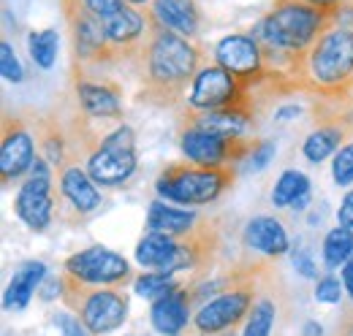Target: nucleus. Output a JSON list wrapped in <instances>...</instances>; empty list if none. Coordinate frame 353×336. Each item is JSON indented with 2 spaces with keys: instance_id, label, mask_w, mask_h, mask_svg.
Segmentation results:
<instances>
[{
  "instance_id": "36",
  "label": "nucleus",
  "mask_w": 353,
  "mask_h": 336,
  "mask_svg": "<svg viewBox=\"0 0 353 336\" xmlns=\"http://www.w3.org/2000/svg\"><path fill=\"white\" fill-rule=\"evenodd\" d=\"M79 3L88 8L90 14H95V17L103 22V19H106V17H112V14H114L125 0H79Z\"/></svg>"
},
{
  "instance_id": "9",
  "label": "nucleus",
  "mask_w": 353,
  "mask_h": 336,
  "mask_svg": "<svg viewBox=\"0 0 353 336\" xmlns=\"http://www.w3.org/2000/svg\"><path fill=\"white\" fill-rule=\"evenodd\" d=\"M179 127H201L207 133H215V136L231 138V141H236V138H253V130H256L253 92H248L234 106L215 109V112H190V109H185L179 114Z\"/></svg>"
},
{
  "instance_id": "34",
  "label": "nucleus",
  "mask_w": 353,
  "mask_h": 336,
  "mask_svg": "<svg viewBox=\"0 0 353 336\" xmlns=\"http://www.w3.org/2000/svg\"><path fill=\"white\" fill-rule=\"evenodd\" d=\"M52 323L60 331V336H92L85 328V323L77 315H71V312H54L52 315Z\"/></svg>"
},
{
  "instance_id": "39",
  "label": "nucleus",
  "mask_w": 353,
  "mask_h": 336,
  "mask_svg": "<svg viewBox=\"0 0 353 336\" xmlns=\"http://www.w3.org/2000/svg\"><path fill=\"white\" fill-rule=\"evenodd\" d=\"M299 114H302V109H299L296 103H288V106H280V109L274 112V120L288 123V120H294V117H299Z\"/></svg>"
},
{
  "instance_id": "10",
  "label": "nucleus",
  "mask_w": 353,
  "mask_h": 336,
  "mask_svg": "<svg viewBox=\"0 0 353 336\" xmlns=\"http://www.w3.org/2000/svg\"><path fill=\"white\" fill-rule=\"evenodd\" d=\"M250 90H245L223 65H218L215 60H210V63H204L199 68L185 103H188L190 112H215V109L234 106Z\"/></svg>"
},
{
  "instance_id": "37",
  "label": "nucleus",
  "mask_w": 353,
  "mask_h": 336,
  "mask_svg": "<svg viewBox=\"0 0 353 336\" xmlns=\"http://www.w3.org/2000/svg\"><path fill=\"white\" fill-rule=\"evenodd\" d=\"M39 295L44 301H52V298H60L63 295V277H54V274H46V280L39 288Z\"/></svg>"
},
{
  "instance_id": "19",
  "label": "nucleus",
  "mask_w": 353,
  "mask_h": 336,
  "mask_svg": "<svg viewBox=\"0 0 353 336\" xmlns=\"http://www.w3.org/2000/svg\"><path fill=\"white\" fill-rule=\"evenodd\" d=\"M190 293H188V285L176 288L172 293L161 295L152 301V309H150V323L158 334L163 336H179L188 323H190Z\"/></svg>"
},
{
  "instance_id": "24",
  "label": "nucleus",
  "mask_w": 353,
  "mask_h": 336,
  "mask_svg": "<svg viewBox=\"0 0 353 336\" xmlns=\"http://www.w3.org/2000/svg\"><path fill=\"white\" fill-rule=\"evenodd\" d=\"M14 211L17 217L36 233L46 231L54 220V211H57V201L52 193H30V190H22L17 193L14 198Z\"/></svg>"
},
{
  "instance_id": "21",
  "label": "nucleus",
  "mask_w": 353,
  "mask_h": 336,
  "mask_svg": "<svg viewBox=\"0 0 353 336\" xmlns=\"http://www.w3.org/2000/svg\"><path fill=\"white\" fill-rule=\"evenodd\" d=\"M199 214L193 209H176L169 201H152L147 211V233H163V236H185L199 225Z\"/></svg>"
},
{
  "instance_id": "17",
  "label": "nucleus",
  "mask_w": 353,
  "mask_h": 336,
  "mask_svg": "<svg viewBox=\"0 0 353 336\" xmlns=\"http://www.w3.org/2000/svg\"><path fill=\"white\" fill-rule=\"evenodd\" d=\"M150 25L172 30L182 39H196L201 33V8L196 0H152L150 8Z\"/></svg>"
},
{
  "instance_id": "33",
  "label": "nucleus",
  "mask_w": 353,
  "mask_h": 336,
  "mask_svg": "<svg viewBox=\"0 0 353 336\" xmlns=\"http://www.w3.org/2000/svg\"><path fill=\"white\" fill-rule=\"evenodd\" d=\"M343 293H345V285H343V280H337L334 274H326V277H321V280L315 282V298H318L321 304H340Z\"/></svg>"
},
{
  "instance_id": "8",
  "label": "nucleus",
  "mask_w": 353,
  "mask_h": 336,
  "mask_svg": "<svg viewBox=\"0 0 353 336\" xmlns=\"http://www.w3.org/2000/svg\"><path fill=\"white\" fill-rule=\"evenodd\" d=\"M215 63L223 65L245 90L253 92V87L269 84V71L264 63L261 43L253 33H231L215 43Z\"/></svg>"
},
{
  "instance_id": "43",
  "label": "nucleus",
  "mask_w": 353,
  "mask_h": 336,
  "mask_svg": "<svg viewBox=\"0 0 353 336\" xmlns=\"http://www.w3.org/2000/svg\"><path fill=\"white\" fill-rule=\"evenodd\" d=\"M210 336H234V331H223V334H210Z\"/></svg>"
},
{
  "instance_id": "5",
  "label": "nucleus",
  "mask_w": 353,
  "mask_h": 336,
  "mask_svg": "<svg viewBox=\"0 0 353 336\" xmlns=\"http://www.w3.org/2000/svg\"><path fill=\"white\" fill-rule=\"evenodd\" d=\"M63 277V304L74 309V315L85 323L92 336H103L117 331L125 317H128V295L120 288H98V285H85L74 280L71 274Z\"/></svg>"
},
{
  "instance_id": "35",
  "label": "nucleus",
  "mask_w": 353,
  "mask_h": 336,
  "mask_svg": "<svg viewBox=\"0 0 353 336\" xmlns=\"http://www.w3.org/2000/svg\"><path fill=\"white\" fill-rule=\"evenodd\" d=\"M291 260H294V269H296L302 277L318 280V266H315V260H312V252L305 250L302 244H296V247L291 250Z\"/></svg>"
},
{
  "instance_id": "23",
  "label": "nucleus",
  "mask_w": 353,
  "mask_h": 336,
  "mask_svg": "<svg viewBox=\"0 0 353 336\" xmlns=\"http://www.w3.org/2000/svg\"><path fill=\"white\" fill-rule=\"evenodd\" d=\"M272 207L277 209H294V211H305L312 201V185H310V176L296 171V168H288L277 176L274 187H272Z\"/></svg>"
},
{
  "instance_id": "3",
  "label": "nucleus",
  "mask_w": 353,
  "mask_h": 336,
  "mask_svg": "<svg viewBox=\"0 0 353 336\" xmlns=\"http://www.w3.org/2000/svg\"><path fill=\"white\" fill-rule=\"evenodd\" d=\"M269 271V263H239L236 266V282L223 291L221 295L204 301L199 306V312L193 315V331L196 336L223 334V331H234L242 317L250 315L256 298H259V277Z\"/></svg>"
},
{
  "instance_id": "42",
  "label": "nucleus",
  "mask_w": 353,
  "mask_h": 336,
  "mask_svg": "<svg viewBox=\"0 0 353 336\" xmlns=\"http://www.w3.org/2000/svg\"><path fill=\"white\" fill-rule=\"evenodd\" d=\"M128 6H136V8H150V3L152 0H125Z\"/></svg>"
},
{
  "instance_id": "25",
  "label": "nucleus",
  "mask_w": 353,
  "mask_h": 336,
  "mask_svg": "<svg viewBox=\"0 0 353 336\" xmlns=\"http://www.w3.org/2000/svg\"><path fill=\"white\" fill-rule=\"evenodd\" d=\"M323 263L326 269H343L348 260L353 258V231L351 228H332L326 236H323Z\"/></svg>"
},
{
  "instance_id": "1",
  "label": "nucleus",
  "mask_w": 353,
  "mask_h": 336,
  "mask_svg": "<svg viewBox=\"0 0 353 336\" xmlns=\"http://www.w3.org/2000/svg\"><path fill=\"white\" fill-rule=\"evenodd\" d=\"M139 60V103L155 109H176L188 101L190 84L207 63L201 46L172 30L150 25V39Z\"/></svg>"
},
{
  "instance_id": "31",
  "label": "nucleus",
  "mask_w": 353,
  "mask_h": 336,
  "mask_svg": "<svg viewBox=\"0 0 353 336\" xmlns=\"http://www.w3.org/2000/svg\"><path fill=\"white\" fill-rule=\"evenodd\" d=\"M274 152H277V144H274L272 138H259V144L253 147V152H250L248 160H245V171H253V174L264 171V168L272 163Z\"/></svg>"
},
{
  "instance_id": "13",
  "label": "nucleus",
  "mask_w": 353,
  "mask_h": 336,
  "mask_svg": "<svg viewBox=\"0 0 353 336\" xmlns=\"http://www.w3.org/2000/svg\"><path fill=\"white\" fill-rule=\"evenodd\" d=\"M74 95L82 109V114L95 123H109L123 117V87L106 76L95 79L92 71L74 68Z\"/></svg>"
},
{
  "instance_id": "12",
  "label": "nucleus",
  "mask_w": 353,
  "mask_h": 336,
  "mask_svg": "<svg viewBox=\"0 0 353 336\" xmlns=\"http://www.w3.org/2000/svg\"><path fill=\"white\" fill-rule=\"evenodd\" d=\"M36 138L22 117L6 114L3 117V136H0V174L3 185L11 187L14 182L25 179L36 163Z\"/></svg>"
},
{
  "instance_id": "26",
  "label": "nucleus",
  "mask_w": 353,
  "mask_h": 336,
  "mask_svg": "<svg viewBox=\"0 0 353 336\" xmlns=\"http://www.w3.org/2000/svg\"><path fill=\"white\" fill-rule=\"evenodd\" d=\"M57 49H60V36L57 30L46 28V30H33L28 36V52H30V60L33 65H39L41 71H49L54 63H57Z\"/></svg>"
},
{
  "instance_id": "27",
  "label": "nucleus",
  "mask_w": 353,
  "mask_h": 336,
  "mask_svg": "<svg viewBox=\"0 0 353 336\" xmlns=\"http://www.w3.org/2000/svg\"><path fill=\"white\" fill-rule=\"evenodd\" d=\"M274 317H277L274 298L259 293L250 315H248V326H245V334L242 336H269L272 334V326H274Z\"/></svg>"
},
{
  "instance_id": "29",
  "label": "nucleus",
  "mask_w": 353,
  "mask_h": 336,
  "mask_svg": "<svg viewBox=\"0 0 353 336\" xmlns=\"http://www.w3.org/2000/svg\"><path fill=\"white\" fill-rule=\"evenodd\" d=\"M332 179H334L337 187H351L353 185V141H345V147L334 155Z\"/></svg>"
},
{
  "instance_id": "7",
  "label": "nucleus",
  "mask_w": 353,
  "mask_h": 336,
  "mask_svg": "<svg viewBox=\"0 0 353 336\" xmlns=\"http://www.w3.org/2000/svg\"><path fill=\"white\" fill-rule=\"evenodd\" d=\"M179 149L193 166H236L245 163L259 138H223L201 127H179Z\"/></svg>"
},
{
  "instance_id": "41",
  "label": "nucleus",
  "mask_w": 353,
  "mask_h": 336,
  "mask_svg": "<svg viewBox=\"0 0 353 336\" xmlns=\"http://www.w3.org/2000/svg\"><path fill=\"white\" fill-rule=\"evenodd\" d=\"M302 336H323V328H321V323H315V320H307V323H305V328H302Z\"/></svg>"
},
{
  "instance_id": "2",
  "label": "nucleus",
  "mask_w": 353,
  "mask_h": 336,
  "mask_svg": "<svg viewBox=\"0 0 353 336\" xmlns=\"http://www.w3.org/2000/svg\"><path fill=\"white\" fill-rule=\"evenodd\" d=\"M305 92L318 101H348L353 95V28L337 25L296 60L288 95Z\"/></svg>"
},
{
  "instance_id": "28",
  "label": "nucleus",
  "mask_w": 353,
  "mask_h": 336,
  "mask_svg": "<svg viewBox=\"0 0 353 336\" xmlns=\"http://www.w3.org/2000/svg\"><path fill=\"white\" fill-rule=\"evenodd\" d=\"M182 285H188V282H179L176 274H163V271H144L133 282L136 293L141 295V298H152V301L161 298V295L172 293L176 288H182Z\"/></svg>"
},
{
  "instance_id": "4",
  "label": "nucleus",
  "mask_w": 353,
  "mask_h": 336,
  "mask_svg": "<svg viewBox=\"0 0 353 336\" xmlns=\"http://www.w3.org/2000/svg\"><path fill=\"white\" fill-rule=\"evenodd\" d=\"M236 166H193L172 163L155 179V193L161 201L179 207H207L218 201L234 185Z\"/></svg>"
},
{
  "instance_id": "11",
  "label": "nucleus",
  "mask_w": 353,
  "mask_h": 336,
  "mask_svg": "<svg viewBox=\"0 0 353 336\" xmlns=\"http://www.w3.org/2000/svg\"><path fill=\"white\" fill-rule=\"evenodd\" d=\"M65 274L85 285L120 288L131 280V266L123 255L112 252L109 247H88L65 260Z\"/></svg>"
},
{
  "instance_id": "16",
  "label": "nucleus",
  "mask_w": 353,
  "mask_h": 336,
  "mask_svg": "<svg viewBox=\"0 0 353 336\" xmlns=\"http://www.w3.org/2000/svg\"><path fill=\"white\" fill-rule=\"evenodd\" d=\"M57 187H60V198H54L57 214L60 209H71L74 220H82L101 207V193L88 174V168L79 163H71L63 171H57Z\"/></svg>"
},
{
  "instance_id": "32",
  "label": "nucleus",
  "mask_w": 353,
  "mask_h": 336,
  "mask_svg": "<svg viewBox=\"0 0 353 336\" xmlns=\"http://www.w3.org/2000/svg\"><path fill=\"white\" fill-rule=\"evenodd\" d=\"M310 6H318L321 11L337 17L340 25L345 28H353V0H305Z\"/></svg>"
},
{
  "instance_id": "18",
  "label": "nucleus",
  "mask_w": 353,
  "mask_h": 336,
  "mask_svg": "<svg viewBox=\"0 0 353 336\" xmlns=\"http://www.w3.org/2000/svg\"><path fill=\"white\" fill-rule=\"evenodd\" d=\"M242 242L248 250L261 252L266 260H277L291 250V239H288L285 225L272 214H259V217L248 220L242 228Z\"/></svg>"
},
{
  "instance_id": "40",
  "label": "nucleus",
  "mask_w": 353,
  "mask_h": 336,
  "mask_svg": "<svg viewBox=\"0 0 353 336\" xmlns=\"http://www.w3.org/2000/svg\"><path fill=\"white\" fill-rule=\"evenodd\" d=\"M340 280H343V285H345V293L353 298V258L343 266V271H340Z\"/></svg>"
},
{
  "instance_id": "14",
  "label": "nucleus",
  "mask_w": 353,
  "mask_h": 336,
  "mask_svg": "<svg viewBox=\"0 0 353 336\" xmlns=\"http://www.w3.org/2000/svg\"><path fill=\"white\" fill-rule=\"evenodd\" d=\"M103 33L114 54L120 57V63L128 57H139L150 39V14L147 8L141 11L136 6L123 3L112 17L103 19Z\"/></svg>"
},
{
  "instance_id": "22",
  "label": "nucleus",
  "mask_w": 353,
  "mask_h": 336,
  "mask_svg": "<svg viewBox=\"0 0 353 336\" xmlns=\"http://www.w3.org/2000/svg\"><path fill=\"white\" fill-rule=\"evenodd\" d=\"M46 263L41 260H28V263H22L17 271H14V277H11V282H8V288H6V295H3V306L11 312H17V309H25L28 304H30V298L33 293H39V288H41V282L46 280Z\"/></svg>"
},
{
  "instance_id": "6",
  "label": "nucleus",
  "mask_w": 353,
  "mask_h": 336,
  "mask_svg": "<svg viewBox=\"0 0 353 336\" xmlns=\"http://www.w3.org/2000/svg\"><path fill=\"white\" fill-rule=\"evenodd\" d=\"M85 168L95 185L103 187H123L136 174V133L131 125L117 123L103 133L101 144L90 152Z\"/></svg>"
},
{
  "instance_id": "38",
  "label": "nucleus",
  "mask_w": 353,
  "mask_h": 336,
  "mask_svg": "<svg viewBox=\"0 0 353 336\" xmlns=\"http://www.w3.org/2000/svg\"><path fill=\"white\" fill-rule=\"evenodd\" d=\"M337 225L343 228H351L353 231V190H348L337 207Z\"/></svg>"
},
{
  "instance_id": "30",
  "label": "nucleus",
  "mask_w": 353,
  "mask_h": 336,
  "mask_svg": "<svg viewBox=\"0 0 353 336\" xmlns=\"http://www.w3.org/2000/svg\"><path fill=\"white\" fill-rule=\"evenodd\" d=\"M0 74H3V79L6 82H25V68H22V63H19V57L14 54V46L8 41L0 43Z\"/></svg>"
},
{
  "instance_id": "15",
  "label": "nucleus",
  "mask_w": 353,
  "mask_h": 336,
  "mask_svg": "<svg viewBox=\"0 0 353 336\" xmlns=\"http://www.w3.org/2000/svg\"><path fill=\"white\" fill-rule=\"evenodd\" d=\"M353 120L343 112H323L318 120H315V127L307 133V138L302 141V155L307 158L310 163H323L329 158H334L348 141L351 136Z\"/></svg>"
},
{
  "instance_id": "20",
  "label": "nucleus",
  "mask_w": 353,
  "mask_h": 336,
  "mask_svg": "<svg viewBox=\"0 0 353 336\" xmlns=\"http://www.w3.org/2000/svg\"><path fill=\"white\" fill-rule=\"evenodd\" d=\"M176 258H179V239L163 233H144L136 244V263L152 271L176 274Z\"/></svg>"
}]
</instances>
